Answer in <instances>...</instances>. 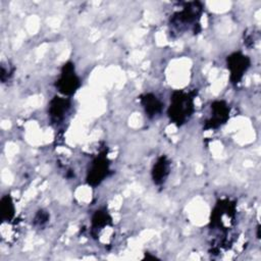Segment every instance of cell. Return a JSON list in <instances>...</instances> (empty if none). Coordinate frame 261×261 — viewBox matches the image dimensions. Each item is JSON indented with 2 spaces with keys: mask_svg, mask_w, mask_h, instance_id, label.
<instances>
[{
  "mask_svg": "<svg viewBox=\"0 0 261 261\" xmlns=\"http://www.w3.org/2000/svg\"><path fill=\"white\" fill-rule=\"evenodd\" d=\"M48 220V214L44 211H39V213L37 214L36 218H35V223L42 225L44 224L46 221Z\"/></svg>",
  "mask_w": 261,
  "mask_h": 261,
  "instance_id": "cell-10",
  "label": "cell"
},
{
  "mask_svg": "<svg viewBox=\"0 0 261 261\" xmlns=\"http://www.w3.org/2000/svg\"><path fill=\"white\" fill-rule=\"evenodd\" d=\"M193 111L194 101L190 94L181 91H176L172 94L168 115L173 123H176L177 125L185 123V121L192 115Z\"/></svg>",
  "mask_w": 261,
  "mask_h": 261,
  "instance_id": "cell-1",
  "label": "cell"
},
{
  "mask_svg": "<svg viewBox=\"0 0 261 261\" xmlns=\"http://www.w3.org/2000/svg\"><path fill=\"white\" fill-rule=\"evenodd\" d=\"M212 109V115L207 122L208 128H214L218 127L222 123H224L227 118H228V113H229V108L227 107L226 103L223 101H215L211 105Z\"/></svg>",
  "mask_w": 261,
  "mask_h": 261,
  "instance_id": "cell-5",
  "label": "cell"
},
{
  "mask_svg": "<svg viewBox=\"0 0 261 261\" xmlns=\"http://www.w3.org/2000/svg\"><path fill=\"white\" fill-rule=\"evenodd\" d=\"M14 216V205L10 196H5L1 200V217L3 220H10Z\"/></svg>",
  "mask_w": 261,
  "mask_h": 261,
  "instance_id": "cell-9",
  "label": "cell"
},
{
  "mask_svg": "<svg viewBox=\"0 0 261 261\" xmlns=\"http://www.w3.org/2000/svg\"><path fill=\"white\" fill-rule=\"evenodd\" d=\"M250 66V59L242 53H233L227 57V68L230 71L232 83H239Z\"/></svg>",
  "mask_w": 261,
  "mask_h": 261,
  "instance_id": "cell-3",
  "label": "cell"
},
{
  "mask_svg": "<svg viewBox=\"0 0 261 261\" xmlns=\"http://www.w3.org/2000/svg\"><path fill=\"white\" fill-rule=\"evenodd\" d=\"M142 104L149 116H155L162 109L161 101L153 94H146L142 98Z\"/></svg>",
  "mask_w": 261,
  "mask_h": 261,
  "instance_id": "cell-8",
  "label": "cell"
},
{
  "mask_svg": "<svg viewBox=\"0 0 261 261\" xmlns=\"http://www.w3.org/2000/svg\"><path fill=\"white\" fill-rule=\"evenodd\" d=\"M109 171V162L104 155H99L95 158L88 171L87 181L92 186L99 185L106 176Z\"/></svg>",
  "mask_w": 261,
  "mask_h": 261,
  "instance_id": "cell-4",
  "label": "cell"
},
{
  "mask_svg": "<svg viewBox=\"0 0 261 261\" xmlns=\"http://www.w3.org/2000/svg\"><path fill=\"white\" fill-rule=\"evenodd\" d=\"M169 173V162L166 157L161 156L154 164L152 169V177L156 185H161L165 181Z\"/></svg>",
  "mask_w": 261,
  "mask_h": 261,
  "instance_id": "cell-7",
  "label": "cell"
},
{
  "mask_svg": "<svg viewBox=\"0 0 261 261\" xmlns=\"http://www.w3.org/2000/svg\"><path fill=\"white\" fill-rule=\"evenodd\" d=\"M69 108V101L64 98L54 97L50 102L49 114L54 121L61 120Z\"/></svg>",
  "mask_w": 261,
  "mask_h": 261,
  "instance_id": "cell-6",
  "label": "cell"
},
{
  "mask_svg": "<svg viewBox=\"0 0 261 261\" xmlns=\"http://www.w3.org/2000/svg\"><path fill=\"white\" fill-rule=\"evenodd\" d=\"M56 87L63 95H71L80 87V79L75 74L74 67L71 63L63 65L60 76L56 83Z\"/></svg>",
  "mask_w": 261,
  "mask_h": 261,
  "instance_id": "cell-2",
  "label": "cell"
}]
</instances>
